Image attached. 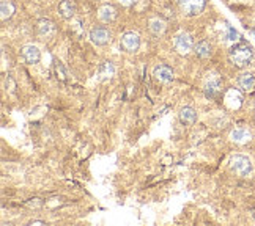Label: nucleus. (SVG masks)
Listing matches in <instances>:
<instances>
[{
    "mask_svg": "<svg viewBox=\"0 0 255 226\" xmlns=\"http://www.w3.org/2000/svg\"><path fill=\"white\" fill-rule=\"evenodd\" d=\"M229 58L237 68H246L248 65H251L252 58H254L252 47L249 44H246V43L235 44L232 47L230 54H229Z\"/></svg>",
    "mask_w": 255,
    "mask_h": 226,
    "instance_id": "obj_1",
    "label": "nucleus"
},
{
    "mask_svg": "<svg viewBox=\"0 0 255 226\" xmlns=\"http://www.w3.org/2000/svg\"><path fill=\"white\" fill-rule=\"evenodd\" d=\"M230 170L241 176V178H248L252 173V162L249 157L243 155V154H235L230 159Z\"/></svg>",
    "mask_w": 255,
    "mask_h": 226,
    "instance_id": "obj_2",
    "label": "nucleus"
},
{
    "mask_svg": "<svg viewBox=\"0 0 255 226\" xmlns=\"http://www.w3.org/2000/svg\"><path fill=\"white\" fill-rule=\"evenodd\" d=\"M173 47H175V51L178 52V54L188 55L192 51V47H194L191 35H188V33H178V35L175 36V39H173Z\"/></svg>",
    "mask_w": 255,
    "mask_h": 226,
    "instance_id": "obj_3",
    "label": "nucleus"
},
{
    "mask_svg": "<svg viewBox=\"0 0 255 226\" xmlns=\"http://www.w3.org/2000/svg\"><path fill=\"white\" fill-rule=\"evenodd\" d=\"M120 46L125 52H129V54H134L139 51L140 47V38L137 33L134 32H126L123 36H122V41H120Z\"/></svg>",
    "mask_w": 255,
    "mask_h": 226,
    "instance_id": "obj_4",
    "label": "nucleus"
},
{
    "mask_svg": "<svg viewBox=\"0 0 255 226\" xmlns=\"http://www.w3.org/2000/svg\"><path fill=\"white\" fill-rule=\"evenodd\" d=\"M221 86H222V82L218 74H208V77L205 78V85H203V90H205V94L208 97H216L219 93H221Z\"/></svg>",
    "mask_w": 255,
    "mask_h": 226,
    "instance_id": "obj_5",
    "label": "nucleus"
},
{
    "mask_svg": "<svg viewBox=\"0 0 255 226\" xmlns=\"http://www.w3.org/2000/svg\"><path fill=\"white\" fill-rule=\"evenodd\" d=\"M224 104L225 107H229L230 110H238L243 105V94L237 88H230L224 94Z\"/></svg>",
    "mask_w": 255,
    "mask_h": 226,
    "instance_id": "obj_6",
    "label": "nucleus"
},
{
    "mask_svg": "<svg viewBox=\"0 0 255 226\" xmlns=\"http://www.w3.org/2000/svg\"><path fill=\"white\" fill-rule=\"evenodd\" d=\"M180 8L188 16H197L203 11L205 0H178Z\"/></svg>",
    "mask_w": 255,
    "mask_h": 226,
    "instance_id": "obj_7",
    "label": "nucleus"
},
{
    "mask_svg": "<svg viewBox=\"0 0 255 226\" xmlns=\"http://www.w3.org/2000/svg\"><path fill=\"white\" fill-rule=\"evenodd\" d=\"M90 39L92 43L96 44V46H106L111 43V32L107 30L104 27H98V28H93L90 32Z\"/></svg>",
    "mask_w": 255,
    "mask_h": 226,
    "instance_id": "obj_8",
    "label": "nucleus"
},
{
    "mask_svg": "<svg viewBox=\"0 0 255 226\" xmlns=\"http://www.w3.org/2000/svg\"><path fill=\"white\" fill-rule=\"evenodd\" d=\"M153 77H154V80L159 83H170L173 80V71L167 65H159L154 68Z\"/></svg>",
    "mask_w": 255,
    "mask_h": 226,
    "instance_id": "obj_9",
    "label": "nucleus"
},
{
    "mask_svg": "<svg viewBox=\"0 0 255 226\" xmlns=\"http://www.w3.org/2000/svg\"><path fill=\"white\" fill-rule=\"evenodd\" d=\"M22 57H24V60L27 63H30V65H35L41 60V52L38 51V47L36 46H24L22 47Z\"/></svg>",
    "mask_w": 255,
    "mask_h": 226,
    "instance_id": "obj_10",
    "label": "nucleus"
},
{
    "mask_svg": "<svg viewBox=\"0 0 255 226\" xmlns=\"http://www.w3.org/2000/svg\"><path fill=\"white\" fill-rule=\"evenodd\" d=\"M230 139H232V142H235V143L244 145V143L251 142L252 134H251L249 129H246V127H237V129H233V131H232Z\"/></svg>",
    "mask_w": 255,
    "mask_h": 226,
    "instance_id": "obj_11",
    "label": "nucleus"
},
{
    "mask_svg": "<svg viewBox=\"0 0 255 226\" xmlns=\"http://www.w3.org/2000/svg\"><path fill=\"white\" fill-rule=\"evenodd\" d=\"M98 17H100L103 22H112L114 19L117 17V8L114 5L106 3V5H103L100 8V11H98Z\"/></svg>",
    "mask_w": 255,
    "mask_h": 226,
    "instance_id": "obj_12",
    "label": "nucleus"
},
{
    "mask_svg": "<svg viewBox=\"0 0 255 226\" xmlns=\"http://www.w3.org/2000/svg\"><path fill=\"white\" fill-rule=\"evenodd\" d=\"M180 121L186 126H192L197 121V112L192 107H184V109L180 110Z\"/></svg>",
    "mask_w": 255,
    "mask_h": 226,
    "instance_id": "obj_13",
    "label": "nucleus"
},
{
    "mask_svg": "<svg viewBox=\"0 0 255 226\" xmlns=\"http://www.w3.org/2000/svg\"><path fill=\"white\" fill-rule=\"evenodd\" d=\"M58 13L65 19H71L76 13V5L71 0H62V2L58 3Z\"/></svg>",
    "mask_w": 255,
    "mask_h": 226,
    "instance_id": "obj_14",
    "label": "nucleus"
},
{
    "mask_svg": "<svg viewBox=\"0 0 255 226\" xmlns=\"http://www.w3.org/2000/svg\"><path fill=\"white\" fill-rule=\"evenodd\" d=\"M238 85L243 88L244 91H251L255 88V75L251 73H243L238 77Z\"/></svg>",
    "mask_w": 255,
    "mask_h": 226,
    "instance_id": "obj_15",
    "label": "nucleus"
},
{
    "mask_svg": "<svg viewBox=\"0 0 255 226\" xmlns=\"http://www.w3.org/2000/svg\"><path fill=\"white\" fill-rule=\"evenodd\" d=\"M0 11H2V21L5 22L16 13V6L11 0H2L0 2Z\"/></svg>",
    "mask_w": 255,
    "mask_h": 226,
    "instance_id": "obj_16",
    "label": "nucleus"
},
{
    "mask_svg": "<svg viewBox=\"0 0 255 226\" xmlns=\"http://www.w3.org/2000/svg\"><path fill=\"white\" fill-rule=\"evenodd\" d=\"M194 52H195V55L200 57V58H208V57H211V54H213V51H211V44H210L208 41H200V43L195 44Z\"/></svg>",
    "mask_w": 255,
    "mask_h": 226,
    "instance_id": "obj_17",
    "label": "nucleus"
},
{
    "mask_svg": "<svg viewBox=\"0 0 255 226\" xmlns=\"http://www.w3.org/2000/svg\"><path fill=\"white\" fill-rule=\"evenodd\" d=\"M115 73V68L111 62H106L101 68V78H111Z\"/></svg>",
    "mask_w": 255,
    "mask_h": 226,
    "instance_id": "obj_18",
    "label": "nucleus"
},
{
    "mask_svg": "<svg viewBox=\"0 0 255 226\" xmlns=\"http://www.w3.org/2000/svg\"><path fill=\"white\" fill-rule=\"evenodd\" d=\"M38 30H40L41 35H47V33L54 32V24L49 21H40L38 22Z\"/></svg>",
    "mask_w": 255,
    "mask_h": 226,
    "instance_id": "obj_19",
    "label": "nucleus"
},
{
    "mask_svg": "<svg viewBox=\"0 0 255 226\" xmlns=\"http://www.w3.org/2000/svg\"><path fill=\"white\" fill-rule=\"evenodd\" d=\"M164 28H165V24H164V21H161V19H153V21H151V30L154 33L164 32Z\"/></svg>",
    "mask_w": 255,
    "mask_h": 226,
    "instance_id": "obj_20",
    "label": "nucleus"
},
{
    "mask_svg": "<svg viewBox=\"0 0 255 226\" xmlns=\"http://www.w3.org/2000/svg\"><path fill=\"white\" fill-rule=\"evenodd\" d=\"M119 2H120L123 6H131V5L135 3V0H119Z\"/></svg>",
    "mask_w": 255,
    "mask_h": 226,
    "instance_id": "obj_21",
    "label": "nucleus"
},
{
    "mask_svg": "<svg viewBox=\"0 0 255 226\" xmlns=\"http://www.w3.org/2000/svg\"><path fill=\"white\" fill-rule=\"evenodd\" d=\"M252 32H254V36H255V27H254V30H252Z\"/></svg>",
    "mask_w": 255,
    "mask_h": 226,
    "instance_id": "obj_22",
    "label": "nucleus"
}]
</instances>
